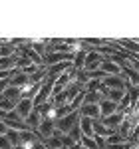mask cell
Here are the masks:
<instances>
[{
    "instance_id": "cell-9",
    "label": "cell",
    "mask_w": 139,
    "mask_h": 149,
    "mask_svg": "<svg viewBox=\"0 0 139 149\" xmlns=\"http://www.w3.org/2000/svg\"><path fill=\"white\" fill-rule=\"evenodd\" d=\"M117 109H119V105L113 103L111 100H101V102H99V113H101V119L109 117V115H113Z\"/></svg>"
},
{
    "instance_id": "cell-11",
    "label": "cell",
    "mask_w": 139,
    "mask_h": 149,
    "mask_svg": "<svg viewBox=\"0 0 139 149\" xmlns=\"http://www.w3.org/2000/svg\"><path fill=\"white\" fill-rule=\"evenodd\" d=\"M111 133H113V131L105 125L101 119H93V137H105L107 139Z\"/></svg>"
},
{
    "instance_id": "cell-17",
    "label": "cell",
    "mask_w": 139,
    "mask_h": 149,
    "mask_svg": "<svg viewBox=\"0 0 139 149\" xmlns=\"http://www.w3.org/2000/svg\"><path fill=\"white\" fill-rule=\"evenodd\" d=\"M0 109H4L6 113H10L16 109V102H10V100H6L4 95H0Z\"/></svg>"
},
{
    "instance_id": "cell-8",
    "label": "cell",
    "mask_w": 139,
    "mask_h": 149,
    "mask_svg": "<svg viewBox=\"0 0 139 149\" xmlns=\"http://www.w3.org/2000/svg\"><path fill=\"white\" fill-rule=\"evenodd\" d=\"M78 111H80L81 117H90V119H101L99 105H95V103H83Z\"/></svg>"
},
{
    "instance_id": "cell-18",
    "label": "cell",
    "mask_w": 139,
    "mask_h": 149,
    "mask_svg": "<svg viewBox=\"0 0 139 149\" xmlns=\"http://www.w3.org/2000/svg\"><path fill=\"white\" fill-rule=\"evenodd\" d=\"M99 102H101L99 92H85V100H83V103H95V105H99Z\"/></svg>"
},
{
    "instance_id": "cell-6",
    "label": "cell",
    "mask_w": 139,
    "mask_h": 149,
    "mask_svg": "<svg viewBox=\"0 0 139 149\" xmlns=\"http://www.w3.org/2000/svg\"><path fill=\"white\" fill-rule=\"evenodd\" d=\"M101 70H104L107 76H121L123 74V70H121V66L117 64L115 60H111L109 56L104 58V64H101Z\"/></svg>"
},
{
    "instance_id": "cell-27",
    "label": "cell",
    "mask_w": 139,
    "mask_h": 149,
    "mask_svg": "<svg viewBox=\"0 0 139 149\" xmlns=\"http://www.w3.org/2000/svg\"><path fill=\"white\" fill-rule=\"evenodd\" d=\"M133 149H139V147H137V145H135V147H133Z\"/></svg>"
},
{
    "instance_id": "cell-25",
    "label": "cell",
    "mask_w": 139,
    "mask_h": 149,
    "mask_svg": "<svg viewBox=\"0 0 139 149\" xmlns=\"http://www.w3.org/2000/svg\"><path fill=\"white\" fill-rule=\"evenodd\" d=\"M135 145H137V147H139V135H137V137H135Z\"/></svg>"
},
{
    "instance_id": "cell-5",
    "label": "cell",
    "mask_w": 139,
    "mask_h": 149,
    "mask_svg": "<svg viewBox=\"0 0 139 149\" xmlns=\"http://www.w3.org/2000/svg\"><path fill=\"white\" fill-rule=\"evenodd\" d=\"M54 131H56V121H52V119H42V123H40L38 129H36V133L40 135V139L52 137Z\"/></svg>"
},
{
    "instance_id": "cell-20",
    "label": "cell",
    "mask_w": 139,
    "mask_h": 149,
    "mask_svg": "<svg viewBox=\"0 0 139 149\" xmlns=\"http://www.w3.org/2000/svg\"><path fill=\"white\" fill-rule=\"evenodd\" d=\"M80 145L85 149H97V143H95V139L93 137H88V135H83V137L80 139Z\"/></svg>"
},
{
    "instance_id": "cell-7",
    "label": "cell",
    "mask_w": 139,
    "mask_h": 149,
    "mask_svg": "<svg viewBox=\"0 0 139 149\" xmlns=\"http://www.w3.org/2000/svg\"><path fill=\"white\" fill-rule=\"evenodd\" d=\"M66 60H74L72 54H60V52H52V54H48L44 58V66L46 68H52V66H56V64H62V62H66Z\"/></svg>"
},
{
    "instance_id": "cell-24",
    "label": "cell",
    "mask_w": 139,
    "mask_h": 149,
    "mask_svg": "<svg viewBox=\"0 0 139 149\" xmlns=\"http://www.w3.org/2000/svg\"><path fill=\"white\" fill-rule=\"evenodd\" d=\"M6 117H8V113H6V111H4V109H0V119H2V121H4V119H6Z\"/></svg>"
},
{
    "instance_id": "cell-16",
    "label": "cell",
    "mask_w": 139,
    "mask_h": 149,
    "mask_svg": "<svg viewBox=\"0 0 139 149\" xmlns=\"http://www.w3.org/2000/svg\"><path fill=\"white\" fill-rule=\"evenodd\" d=\"M44 141V145L48 149H62V137H48V139H42Z\"/></svg>"
},
{
    "instance_id": "cell-2",
    "label": "cell",
    "mask_w": 139,
    "mask_h": 149,
    "mask_svg": "<svg viewBox=\"0 0 139 149\" xmlns=\"http://www.w3.org/2000/svg\"><path fill=\"white\" fill-rule=\"evenodd\" d=\"M104 58L97 50H90L88 56H85V64H83V70L85 72H93V70H99L101 64H104Z\"/></svg>"
},
{
    "instance_id": "cell-10",
    "label": "cell",
    "mask_w": 139,
    "mask_h": 149,
    "mask_svg": "<svg viewBox=\"0 0 139 149\" xmlns=\"http://www.w3.org/2000/svg\"><path fill=\"white\" fill-rule=\"evenodd\" d=\"M123 119H125V113H121V111H115L113 115H109V117H105V119H101L105 125L109 127L111 131H117V127L123 123Z\"/></svg>"
},
{
    "instance_id": "cell-22",
    "label": "cell",
    "mask_w": 139,
    "mask_h": 149,
    "mask_svg": "<svg viewBox=\"0 0 139 149\" xmlns=\"http://www.w3.org/2000/svg\"><path fill=\"white\" fill-rule=\"evenodd\" d=\"M0 149H12V143L8 141L6 135H0Z\"/></svg>"
},
{
    "instance_id": "cell-3",
    "label": "cell",
    "mask_w": 139,
    "mask_h": 149,
    "mask_svg": "<svg viewBox=\"0 0 139 149\" xmlns=\"http://www.w3.org/2000/svg\"><path fill=\"white\" fill-rule=\"evenodd\" d=\"M14 111H16V115H18L20 119L26 121V117L34 111V100H30V97H22L20 102L16 103V109H14Z\"/></svg>"
},
{
    "instance_id": "cell-26",
    "label": "cell",
    "mask_w": 139,
    "mask_h": 149,
    "mask_svg": "<svg viewBox=\"0 0 139 149\" xmlns=\"http://www.w3.org/2000/svg\"><path fill=\"white\" fill-rule=\"evenodd\" d=\"M12 149H24V147H22V145H18V147H12Z\"/></svg>"
},
{
    "instance_id": "cell-23",
    "label": "cell",
    "mask_w": 139,
    "mask_h": 149,
    "mask_svg": "<svg viewBox=\"0 0 139 149\" xmlns=\"http://www.w3.org/2000/svg\"><path fill=\"white\" fill-rule=\"evenodd\" d=\"M6 133H8V125L0 119V135H6Z\"/></svg>"
},
{
    "instance_id": "cell-13",
    "label": "cell",
    "mask_w": 139,
    "mask_h": 149,
    "mask_svg": "<svg viewBox=\"0 0 139 149\" xmlns=\"http://www.w3.org/2000/svg\"><path fill=\"white\" fill-rule=\"evenodd\" d=\"M42 119H44V117H42V115H40V111H38V109L34 107V111H32V113L26 117V125L30 127L32 131H36V129H38V125L42 123Z\"/></svg>"
},
{
    "instance_id": "cell-19",
    "label": "cell",
    "mask_w": 139,
    "mask_h": 149,
    "mask_svg": "<svg viewBox=\"0 0 139 149\" xmlns=\"http://www.w3.org/2000/svg\"><path fill=\"white\" fill-rule=\"evenodd\" d=\"M6 137H8V141L12 143V147H18V145H20V131H14V129H8Z\"/></svg>"
},
{
    "instance_id": "cell-28",
    "label": "cell",
    "mask_w": 139,
    "mask_h": 149,
    "mask_svg": "<svg viewBox=\"0 0 139 149\" xmlns=\"http://www.w3.org/2000/svg\"><path fill=\"white\" fill-rule=\"evenodd\" d=\"M81 149H85V147H81Z\"/></svg>"
},
{
    "instance_id": "cell-1",
    "label": "cell",
    "mask_w": 139,
    "mask_h": 149,
    "mask_svg": "<svg viewBox=\"0 0 139 149\" xmlns=\"http://www.w3.org/2000/svg\"><path fill=\"white\" fill-rule=\"evenodd\" d=\"M80 119H81L80 111H74V113L66 115V117H60L58 121H56V129H58L60 133H64V135H68L70 131H72L74 127H76L78 123H80Z\"/></svg>"
},
{
    "instance_id": "cell-15",
    "label": "cell",
    "mask_w": 139,
    "mask_h": 149,
    "mask_svg": "<svg viewBox=\"0 0 139 149\" xmlns=\"http://www.w3.org/2000/svg\"><path fill=\"white\" fill-rule=\"evenodd\" d=\"M4 70H16V56L14 58H0V72Z\"/></svg>"
},
{
    "instance_id": "cell-4",
    "label": "cell",
    "mask_w": 139,
    "mask_h": 149,
    "mask_svg": "<svg viewBox=\"0 0 139 149\" xmlns=\"http://www.w3.org/2000/svg\"><path fill=\"white\" fill-rule=\"evenodd\" d=\"M104 86L109 88V90H127L129 84H127V80L123 78V74H121V76H105Z\"/></svg>"
},
{
    "instance_id": "cell-14",
    "label": "cell",
    "mask_w": 139,
    "mask_h": 149,
    "mask_svg": "<svg viewBox=\"0 0 139 149\" xmlns=\"http://www.w3.org/2000/svg\"><path fill=\"white\" fill-rule=\"evenodd\" d=\"M80 129H81L83 135L93 137V119H90V117H81L80 119Z\"/></svg>"
},
{
    "instance_id": "cell-12",
    "label": "cell",
    "mask_w": 139,
    "mask_h": 149,
    "mask_svg": "<svg viewBox=\"0 0 139 149\" xmlns=\"http://www.w3.org/2000/svg\"><path fill=\"white\" fill-rule=\"evenodd\" d=\"M28 84H30V76H26V74H22V72H16V74L10 78L12 88H20V90H22L24 86H28Z\"/></svg>"
},
{
    "instance_id": "cell-21",
    "label": "cell",
    "mask_w": 139,
    "mask_h": 149,
    "mask_svg": "<svg viewBox=\"0 0 139 149\" xmlns=\"http://www.w3.org/2000/svg\"><path fill=\"white\" fill-rule=\"evenodd\" d=\"M76 145H78V143L70 137V135H64V137H62V149H74Z\"/></svg>"
}]
</instances>
